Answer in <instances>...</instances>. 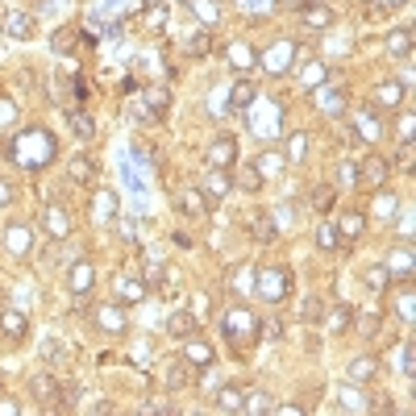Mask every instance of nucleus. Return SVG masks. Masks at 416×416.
I'll return each mask as SVG.
<instances>
[{
    "label": "nucleus",
    "mask_w": 416,
    "mask_h": 416,
    "mask_svg": "<svg viewBox=\"0 0 416 416\" xmlns=\"http://www.w3.org/2000/svg\"><path fill=\"white\" fill-rule=\"evenodd\" d=\"M55 154H59V142H55V133L42 129V125H25L9 142V159L17 167H25V171H42L46 163H55Z\"/></svg>",
    "instance_id": "nucleus-1"
},
{
    "label": "nucleus",
    "mask_w": 416,
    "mask_h": 416,
    "mask_svg": "<svg viewBox=\"0 0 416 416\" xmlns=\"http://www.w3.org/2000/svg\"><path fill=\"white\" fill-rule=\"evenodd\" d=\"M258 321L250 308H229L225 312V321H221V333H225V341L237 350V354H246V346H254V337H258Z\"/></svg>",
    "instance_id": "nucleus-2"
},
{
    "label": "nucleus",
    "mask_w": 416,
    "mask_h": 416,
    "mask_svg": "<svg viewBox=\"0 0 416 416\" xmlns=\"http://www.w3.org/2000/svg\"><path fill=\"white\" fill-rule=\"evenodd\" d=\"M254 291L263 296L267 304H279V300H287V291H291V275H287L283 267H267V271H254Z\"/></svg>",
    "instance_id": "nucleus-3"
},
{
    "label": "nucleus",
    "mask_w": 416,
    "mask_h": 416,
    "mask_svg": "<svg viewBox=\"0 0 416 416\" xmlns=\"http://www.w3.org/2000/svg\"><path fill=\"white\" fill-rule=\"evenodd\" d=\"M42 229L50 233V237H55V242H63V237H71V213H67V208H59V204H50L46 208V213H42Z\"/></svg>",
    "instance_id": "nucleus-4"
},
{
    "label": "nucleus",
    "mask_w": 416,
    "mask_h": 416,
    "mask_svg": "<svg viewBox=\"0 0 416 416\" xmlns=\"http://www.w3.org/2000/svg\"><path fill=\"white\" fill-rule=\"evenodd\" d=\"M96 325H100L104 333H125V329H129L125 304H100V308H96Z\"/></svg>",
    "instance_id": "nucleus-5"
},
{
    "label": "nucleus",
    "mask_w": 416,
    "mask_h": 416,
    "mask_svg": "<svg viewBox=\"0 0 416 416\" xmlns=\"http://www.w3.org/2000/svg\"><path fill=\"white\" fill-rule=\"evenodd\" d=\"M167 109H171V92H167V88H150V92H146V113H142V121L159 125V121L167 117Z\"/></svg>",
    "instance_id": "nucleus-6"
},
{
    "label": "nucleus",
    "mask_w": 416,
    "mask_h": 416,
    "mask_svg": "<svg viewBox=\"0 0 416 416\" xmlns=\"http://www.w3.org/2000/svg\"><path fill=\"white\" fill-rule=\"evenodd\" d=\"M291 59H296V42H275V46L267 50V63H263V67H267L271 75H283V71L291 67Z\"/></svg>",
    "instance_id": "nucleus-7"
},
{
    "label": "nucleus",
    "mask_w": 416,
    "mask_h": 416,
    "mask_svg": "<svg viewBox=\"0 0 416 416\" xmlns=\"http://www.w3.org/2000/svg\"><path fill=\"white\" fill-rule=\"evenodd\" d=\"M5 250H9L13 258H25V254L34 250V233H29V225H9V229H5Z\"/></svg>",
    "instance_id": "nucleus-8"
},
{
    "label": "nucleus",
    "mask_w": 416,
    "mask_h": 416,
    "mask_svg": "<svg viewBox=\"0 0 416 416\" xmlns=\"http://www.w3.org/2000/svg\"><path fill=\"white\" fill-rule=\"evenodd\" d=\"M204 200H225L229 192H233V179H229V171H221V167H213L208 171V179H204Z\"/></svg>",
    "instance_id": "nucleus-9"
},
{
    "label": "nucleus",
    "mask_w": 416,
    "mask_h": 416,
    "mask_svg": "<svg viewBox=\"0 0 416 416\" xmlns=\"http://www.w3.org/2000/svg\"><path fill=\"white\" fill-rule=\"evenodd\" d=\"M92 283H96V271H92V263H71V271H67V287L75 291V296H88L92 291Z\"/></svg>",
    "instance_id": "nucleus-10"
},
{
    "label": "nucleus",
    "mask_w": 416,
    "mask_h": 416,
    "mask_svg": "<svg viewBox=\"0 0 416 416\" xmlns=\"http://www.w3.org/2000/svg\"><path fill=\"white\" fill-rule=\"evenodd\" d=\"M208 159H213V167H221V171H229L233 167V159H237V142L225 133V138H217L213 142V150H208Z\"/></svg>",
    "instance_id": "nucleus-11"
},
{
    "label": "nucleus",
    "mask_w": 416,
    "mask_h": 416,
    "mask_svg": "<svg viewBox=\"0 0 416 416\" xmlns=\"http://www.w3.org/2000/svg\"><path fill=\"white\" fill-rule=\"evenodd\" d=\"M300 17H304V25H308V29H329V25L337 21V13H333L329 5H304V9H300Z\"/></svg>",
    "instance_id": "nucleus-12"
},
{
    "label": "nucleus",
    "mask_w": 416,
    "mask_h": 416,
    "mask_svg": "<svg viewBox=\"0 0 416 416\" xmlns=\"http://www.w3.org/2000/svg\"><path fill=\"white\" fill-rule=\"evenodd\" d=\"M346 375H350L354 383H367V379H375V375H379V358H375V354H362V358H354L350 367H346Z\"/></svg>",
    "instance_id": "nucleus-13"
},
{
    "label": "nucleus",
    "mask_w": 416,
    "mask_h": 416,
    "mask_svg": "<svg viewBox=\"0 0 416 416\" xmlns=\"http://www.w3.org/2000/svg\"><path fill=\"white\" fill-rule=\"evenodd\" d=\"M254 100H258V88H254V83H246V79H242V83H233V96H229V109H233L237 117L254 109Z\"/></svg>",
    "instance_id": "nucleus-14"
},
{
    "label": "nucleus",
    "mask_w": 416,
    "mask_h": 416,
    "mask_svg": "<svg viewBox=\"0 0 416 416\" xmlns=\"http://www.w3.org/2000/svg\"><path fill=\"white\" fill-rule=\"evenodd\" d=\"M0 333H5V337H25L29 333V321H25V312H13V308H5V312H0Z\"/></svg>",
    "instance_id": "nucleus-15"
},
{
    "label": "nucleus",
    "mask_w": 416,
    "mask_h": 416,
    "mask_svg": "<svg viewBox=\"0 0 416 416\" xmlns=\"http://www.w3.org/2000/svg\"><path fill=\"white\" fill-rule=\"evenodd\" d=\"M183 362L192 371H208V367H213V350H208L204 341H187L183 346Z\"/></svg>",
    "instance_id": "nucleus-16"
},
{
    "label": "nucleus",
    "mask_w": 416,
    "mask_h": 416,
    "mask_svg": "<svg viewBox=\"0 0 416 416\" xmlns=\"http://www.w3.org/2000/svg\"><path fill=\"white\" fill-rule=\"evenodd\" d=\"M383 267H387V275H391V279L408 283V279H412V250H395V254L387 258Z\"/></svg>",
    "instance_id": "nucleus-17"
},
{
    "label": "nucleus",
    "mask_w": 416,
    "mask_h": 416,
    "mask_svg": "<svg viewBox=\"0 0 416 416\" xmlns=\"http://www.w3.org/2000/svg\"><path fill=\"white\" fill-rule=\"evenodd\" d=\"M246 395H250V387H221L217 391V408L221 412H246Z\"/></svg>",
    "instance_id": "nucleus-18"
},
{
    "label": "nucleus",
    "mask_w": 416,
    "mask_h": 416,
    "mask_svg": "<svg viewBox=\"0 0 416 416\" xmlns=\"http://www.w3.org/2000/svg\"><path fill=\"white\" fill-rule=\"evenodd\" d=\"M395 104H404V83H379L371 109H395Z\"/></svg>",
    "instance_id": "nucleus-19"
},
{
    "label": "nucleus",
    "mask_w": 416,
    "mask_h": 416,
    "mask_svg": "<svg viewBox=\"0 0 416 416\" xmlns=\"http://www.w3.org/2000/svg\"><path fill=\"white\" fill-rule=\"evenodd\" d=\"M387 50H391L395 59H408V55H412V29H408V25H395V29L387 34Z\"/></svg>",
    "instance_id": "nucleus-20"
},
{
    "label": "nucleus",
    "mask_w": 416,
    "mask_h": 416,
    "mask_svg": "<svg viewBox=\"0 0 416 416\" xmlns=\"http://www.w3.org/2000/svg\"><path fill=\"white\" fill-rule=\"evenodd\" d=\"M333 225H337V233H341L346 242H354V237L362 233V225H367V217H362L358 208H350V213H341V217H337Z\"/></svg>",
    "instance_id": "nucleus-21"
},
{
    "label": "nucleus",
    "mask_w": 416,
    "mask_h": 416,
    "mask_svg": "<svg viewBox=\"0 0 416 416\" xmlns=\"http://www.w3.org/2000/svg\"><path fill=\"white\" fill-rule=\"evenodd\" d=\"M29 391L38 395V404H55V408H59V383H55V379L38 375V379H29Z\"/></svg>",
    "instance_id": "nucleus-22"
},
{
    "label": "nucleus",
    "mask_w": 416,
    "mask_h": 416,
    "mask_svg": "<svg viewBox=\"0 0 416 416\" xmlns=\"http://www.w3.org/2000/svg\"><path fill=\"white\" fill-rule=\"evenodd\" d=\"M254 63H258V55H254L246 42H233V46H229V67H233V71H250Z\"/></svg>",
    "instance_id": "nucleus-23"
},
{
    "label": "nucleus",
    "mask_w": 416,
    "mask_h": 416,
    "mask_svg": "<svg viewBox=\"0 0 416 416\" xmlns=\"http://www.w3.org/2000/svg\"><path fill=\"white\" fill-rule=\"evenodd\" d=\"M5 34L9 38H34V17L29 13H9V21H5Z\"/></svg>",
    "instance_id": "nucleus-24"
},
{
    "label": "nucleus",
    "mask_w": 416,
    "mask_h": 416,
    "mask_svg": "<svg viewBox=\"0 0 416 416\" xmlns=\"http://www.w3.org/2000/svg\"><path fill=\"white\" fill-rule=\"evenodd\" d=\"M387 171H391V167H387L383 159H371L367 167H362V171H358V183H367V187H379V183L387 179Z\"/></svg>",
    "instance_id": "nucleus-25"
},
{
    "label": "nucleus",
    "mask_w": 416,
    "mask_h": 416,
    "mask_svg": "<svg viewBox=\"0 0 416 416\" xmlns=\"http://www.w3.org/2000/svg\"><path fill=\"white\" fill-rule=\"evenodd\" d=\"M187 5L196 9V17H200V25H204V29H213V25L221 21V9H217V0H187Z\"/></svg>",
    "instance_id": "nucleus-26"
},
{
    "label": "nucleus",
    "mask_w": 416,
    "mask_h": 416,
    "mask_svg": "<svg viewBox=\"0 0 416 416\" xmlns=\"http://www.w3.org/2000/svg\"><path fill=\"white\" fill-rule=\"evenodd\" d=\"M229 291H233V296L254 291V267H233V271H229Z\"/></svg>",
    "instance_id": "nucleus-27"
},
{
    "label": "nucleus",
    "mask_w": 416,
    "mask_h": 416,
    "mask_svg": "<svg viewBox=\"0 0 416 416\" xmlns=\"http://www.w3.org/2000/svg\"><path fill=\"white\" fill-rule=\"evenodd\" d=\"M175 204L183 208L187 217H204V213H208V200H204V192H183V196H179Z\"/></svg>",
    "instance_id": "nucleus-28"
},
{
    "label": "nucleus",
    "mask_w": 416,
    "mask_h": 416,
    "mask_svg": "<svg viewBox=\"0 0 416 416\" xmlns=\"http://www.w3.org/2000/svg\"><path fill=\"white\" fill-rule=\"evenodd\" d=\"M350 321H354V308L350 304H337L329 317H325V325H329V333H346L350 329Z\"/></svg>",
    "instance_id": "nucleus-29"
},
{
    "label": "nucleus",
    "mask_w": 416,
    "mask_h": 416,
    "mask_svg": "<svg viewBox=\"0 0 416 416\" xmlns=\"http://www.w3.org/2000/svg\"><path fill=\"white\" fill-rule=\"evenodd\" d=\"M167 329H171L175 337H192V333H196V312H171Z\"/></svg>",
    "instance_id": "nucleus-30"
},
{
    "label": "nucleus",
    "mask_w": 416,
    "mask_h": 416,
    "mask_svg": "<svg viewBox=\"0 0 416 416\" xmlns=\"http://www.w3.org/2000/svg\"><path fill=\"white\" fill-rule=\"evenodd\" d=\"M333 200H337V187H312V196H308V204L317 208V213H329Z\"/></svg>",
    "instance_id": "nucleus-31"
},
{
    "label": "nucleus",
    "mask_w": 416,
    "mask_h": 416,
    "mask_svg": "<svg viewBox=\"0 0 416 416\" xmlns=\"http://www.w3.org/2000/svg\"><path fill=\"white\" fill-rule=\"evenodd\" d=\"M362 279H367V287H371V291H383V287L391 283V275H387V267H383V263H371Z\"/></svg>",
    "instance_id": "nucleus-32"
},
{
    "label": "nucleus",
    "mask_w": 416,
    "mask_h": 416,
    "mask_svg": "<svg viewBox=\"0 0 416 416\" xmlns=\"http://www.w3.org/2000/svg\"><path fill=\"white\" fill-rule=\"evenodd\" d=\"M250 233L263 242V246H271L275 237H279V229H275V221H267V217H258V221H250Z\"/></svg>",
    "instance_id": "nucleus-33"
},
{
    "label": "nucleus",
    "mask_w": 416,
    "mask_h": 416,
    "mask_svg": "<svg viewBox=\"0 0 416 416\" xmlns=\"http://www.w3.org/2000/svg\"><path fill=\"white\" fill-rule=\"evenodd\" d=\"M67 171H71L75 183H92V179H96V163H92V159H71Z\"/></svg>",
    "instance_id": "nucleus-34"
},
{
    "label": "nucleus",
    "mask_w": 416,
    "mask_h": 416,
    "mask_svg": "<svg viewBox=\"0 0 416 416\" xmlns=\"http://www.w3.org/2000/svg\"><path fill=\"white\" fill-rule=\"evenodd\" d=\"M325 75H329V71H325V63H308V67L300 71V79H304V88H308V92H312V88H321V83H325Z\"/></svg>",
    "instance_id": "nucleus-35"
},
{
    "label": "nucleus",
    "mask_w": 416,
    "mask_h": 416,
    "mask_svg": "<svg viewBox=\"0 0 416 416\" xmlns=\"http://www.w3.org/2000/svg\"><path fill=\"white\" fill-rule=\"evenodd\" d=\"M317 242H321V250H337V242H341L337 225H333V221H321V225H317Z\"/></svg>",
    "instance_id": "nucleus-36"
},
{
    "label": "nucleus",
    "mask_w": 416,
    "mask_h": 416,
    "mask_svg": "<svg viewBox=\"0 0 416 416\" xmlns=\"http://www.w3.org/2000/svg\"><path fill=\"white\" fill-rule=\"evenodd\" d=\"M117 296H121V304H138L146 296V283L142 279H121V291Z\"/></svg>",
    "instance_id": "nucleus-37"
},
{
    "label": "nucleus",
    "mask_w": 416,
    "mask_h": 416,
    "mask_svg": "<svg viewBox=\"0 0 416 416\" xmlns=\"http://www.w3.org/2000/svg\"><path fill=\"white\" fill-rule=\"evenodd\" d=\"M67 117H71V129H75L79 138H92V133H96V125H92V117H88V113H79V109H71Z\"/></svg>",
    "instance_id": "nucleus-38"
},
{
    "label": "nucleus",
    "mask_w": 416,
    "mask_h": 416,
    "mask_svg": "<svg viewBox=\"0 0 416 416\" xmlns=\"http://www.w3.org/2000/svg\"><path fill=\"white\" fill-rule=\"evenodd\" d=\"M395 208H400V204H395V196H391V192H379V196H375V217H383V221H387V217H395Z\"/></svg>",
    "instance_id": "nucleus-39"
},
{
    "label": "nucleus",
    "mask_w": 416,
    "mask_h": 416,
    "mask_svg": "<svg viewBox=\"0 0 416 416\" xmlns=\"http://www.w3.org/2000/svg\"><path fill=\"white\" fill-rule=\"evenodd\" d=\"M358 333H362V337H375V333H379V312H375V308H367V312L358 317Z\"/></svg>",
    "instance_id": "nucleus-40"
},
{
    "label": "nucleus",
    "mask_w": 416,
    "mask_h": 416,
    "mask_svg": "<svg viewBox=\"0 0 416 416\" xmlns=\"http://www.w3.org/2000/svg\"><path fill=\"white\" fill-rule=\"evenodd\" d=\"M358 133L367 138V142H375V138L383 133V129H379V121H375V113H362V117H358Z\"/></svg>",
    "instance_id": "nucleus-41"
},
{
    "label": "nucleus",
    "mask_w": 416,
    "mask_h": 416,
    "mask_svg": "<svg viewBox=\"0 0 416 416\" xmlns=\"http://www.w3.org/2000/svg\"><path fill=\"white\" fill-rule=\"evenodd\" d=\"M304 150H308V133H296V138L287 142V159H291V163H304Z\"/></svg>",
    "instance_id": "nucleus-42"
},
{
    "label": "nucleus",
    "mask_w": 416,
    "mask_h": 416,
    "mask_svg": "<svg viewBox=\"0 0 416 416\" xmlns=\"http://www.w3.org/2000/svg\"><path fill=\"white\" fill-rule=\"evenodd\" d=\"M400 321H404V325L416 321V300H412V291H400Z\"/></svg>",
    "instance_id": "nucleus-43"
},
{
    "label": "nucleus",
    "mask_w": 416,
    "mask_h": 416,
    "mask_svg": "<svg viewBox=\"0 0 416 416\" xmlns=\"http://www.w3.org/2000/svg\"><path fill=\"white\" fill-rule=\"evenodd\" d=\"M279 167H283V154H263V163H258V175L267 179V175H275Z\"/></svg>",
    "instance_id": "nucleus-44"
},
{
    "label": "nucleus",
    "mask_w": 416,
    "mask_h": 416,
    "mask_svg": "<svg viewBox=\"0 0 416 416\" xmlns=\"http://www.w3.org/2000/svg\"><path fill=\"white\" fill-rule=\"evenodd\" d=\"M337 183H341V187H354V183H358V163H341V167H337Z\"/></svg>",
    "instance_id": "nucleus-45"
},
{
    "label": "nucleus",
    "mask_w": 416,
    "mask_h": 416,
    "mask_svg": "<svg viewBox=\"0 0 416 416\" xmlns=\"http://www.w3.org/2000/svg\"><path fill=\"white\" fill-rule=\"evenodd\" d=\"M321 104H325V113H333V117H341V113H346V100H341V96H333V92H321Z\"/></svg>",
    "instance_id": "nucleus-46"
},
{
    "label": "nucleus",
    "mask_w": 416,
    "mask_h": 416,
    "mask_svg": "<svg viewBox=\"0 0 416 416\" xmlns=\"http://www.w3.org/2000/svg\"><path fill=\"white\" fill-rule=\"evenodd\" d=\"M246 412H271V400H267L263 391H250V395H246Z\"/></svg>",
    "instance_id": "nucleus-47"
},
{
    "label": "nucleus",
    "mask_w": 416,
    "mask_h": 416,
    "mask_svg": "<svg viewBox=\"0 0 416 416\" xmlns=\"http://www.w3.org/2000/svg\"><path fill=\"white\" fill-rule=\"evenodd\" d=\"M242 187H246V192H258V187H263V175H258V167H246V171H242Z\"/></svg>",
    "instance_id": "nucleus-48"
},
{
    "label": "nucleus",
    "mask_w": 416,
    "mask_h": 416,
    "mask_svg": "<svg viewBox=\"0 0 416 416\" xmlns=\"http://www.w3.org/2000/svg\"><path fill=\"white\" fill-rule=\"evenodd\" d=\"M208 46H213V42H208V34H196V38L187 42V55H196V59H200V55H208Z\"/></svg>",
    "instance_id": "nucleus-49"
},
{
    "label": "nucleus",
    "mask_w": 416,
    "mask_h": 416,
    "mask_svg": "<svg viewBox=\"0 0 416 416\" xmlns=\"http://www.w3.org/2000/svg\"><path fill=\"white\" fill-rule=\"evenodd\" d=\"M395 125H400V142H412V133H416V117H412V113H404Z\"/></svg>",
    "instance_id": "nucleus-50"
},
{
    "label": "nucleus",
    "mask_w": 416,
    "mask_h": 416,
    "mask_svg": "<svg viewBox=\"0 0 416 416\" xmlns=\"http://www.w3.org/2000/svg\"><path fill=\"white\" fill-rule=\"evenodd\" d=\"M71 42H75V29H63V34H55V50H71Z\"/></svg>",
    "instance_id": "nucleus-51"
},
{
    "label": "nucleus",
    "mask_w": 416,
    "mask_h": 416,
    "mask_svg": "<svg viewBox=\"0 0 416 416\" xmlns=\"http://www.w3.org/2000/svg\"><path fill=\"white\" fill-rule=\"evenodd\" d=\"M312 317H321V300H317V296L304 300V321H312Z\"/></svg>",
    "instance_id": "nucleus-52"
},
{
    "label": "nucleus",
    "mask_w": 416,
    "mask_h": 416,
    "mask_svg": "<svg viewBox=\"0 0 416 416\" xmlns=\"http://www.w3.org/2000/svg\"><path fill=\"white\" fill-rule=\"evenodd\" d=\"M395 163H400V167H412V142H404V146H400V154H395Z\"/></svg>",
    "instance_id": "nucleus-53"
},
{
    "label": "nucleus",
    "mask_w": 416,
    "mask_h": 416,
    "mask_svg": "<svg viewBox=\"0 0 416 416\" xmlns=\"http://www.w3.org/2000/svg\"><path fill=\"white\" fill-rule=\"evenodd\" d=\"M5 204H13V183L0 179V208H5Z\"/></svg>",
    "instance_id": "nucleus-54"
},
{
    "label": "nucleus",
    "mask_w": 416,
    "mask_h": 416,
    "mask_svg": "<svg viewBox=\"0 0 416 416\" xmlns=\"http://www.w3.org/2000/svg\"><path fill=\"white\" fill-rule=\"evenodd\" d=\"M400 358H404V362H400V371H404V375H412V346H404V354H400Z\"/></svg>",
    "instance_id": "nucleus-55"
},
{
    "label": "nucleus",
    "mask_w": 416,
    "mask_h": 416,
    "mask_svg": "<svg viewBox=\"0 0 416 416\" xmlns=\"http://www.w3.org/2000/svg\"><path fill=\"white\" fill-rule=\"evenodd\" d=\"M412 229H416V225H412V217H400V237H404V242L412 237Z\"/></svg>",
    "instance_id": "nucleus-56"
},
{
    "label": "nucleus",
    "mask_w": 416,
    "mask_h": 416,
    "mask_svg": "<svg viewBox=\"0 0 416 416\" xmlns=\"http://www.w3.org/2000/svg\"><path fill=\"white\" fill-rule=\"evenodd\" d=\"M283 9H304V5H312V0H279Z\"/></svg>",
    "instance_id": "nucleus-57"
},
{
    "label": "nucleus",
    "mask_w": 416,
    "mask_h": 416,
    "mask_svg": "<svg viewBox=\"0 0 416 416\" xmlns=\"http://www.w3.org/2000/svg\"><path fill=\"white\" fill-rule=\"evenodd\" d=\"M400 5H408V0H383V9H400Z\"/></svg>",
    "instance_id": "nucleus-58"
},
{
    "label": "nucleus",
    "mask_w": 416,
    "mask_h": 416,
    "mask_svg": "<svg viewBox=\"0 0 416 416\" xmlns=\"http://www.w3.org/2000/svg\"><path fill=\"white\" fill-rule=\"evenodd\" d=\"M150 5H159V0H146V9H150Z\"/></svg>",
    "instance_id": "nucleus-59"
},
{
    "label": "nucleus",
    "mask_w": 416,
    "mask_h": 416,
    "mask_svg": "<svg viewBox=\"0 0 416 416\" xmlns=\"http://www.w3.org/2000/svg\"><path fill=\"white\" fill-rule=\"evenodd\" d=\"M0 387H5V379H0Z\"/></svg>",
    "instance_id": "nucleus-60"
}]
</instances>
